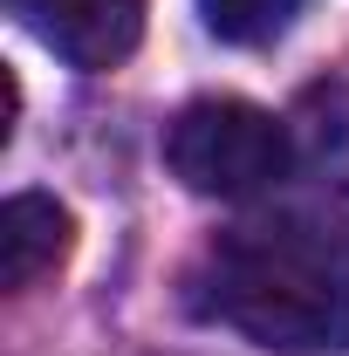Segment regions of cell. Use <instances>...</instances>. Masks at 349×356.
Returning a JSON list of instances; mask_svg holds the SVG:
<instances>
[{"instance_id":"cell-1","label":"cell","mask_w":349,"mask_h":356,"mask_svg":"<svg viewBox=\"0 0 349 356\" xmlns=\"http://www.w3.org/2000/svg\"><path fill=\"white\" fill-rule=\"evenodd\" d=\"M206 315L281 356L349 350V220L267 213L206 254Z\"/></svg>"},{"instance_id":"cell-2","label":"cell","mask_w":349,"mask_h":356,"mask_svg":"<svg viewBox=\"0 0 349 356\" xmlns=\"http://www.w3.org/2000/svg\"><path fill=\"white\" fill-rule=\"evenodd\" d=\"M288 131L281 117L247 96H199L165 131V165L199 199H254L288 178Z\"/></svg>"},{"instance_id":"cell-3","label":"cell","mask_w":349,"mask_h":356,"mask_svg":"<svg viewBox=\"0 0 349 356\" xmlns=\"http://www.w3.org/2000/svg\"><path fill=\"white\" fill-rule=\"evenodd\" d=\"M7 14L69 69H117L144 42V0H7Z\"/></svg>"},{"instance_id":"cell-4","label":"cell","mask_w":349,"mask_h":356,"mask_svg":"<svg viewBox=\"0 0 349 356\" xmlns=\"http://www.w3.org/2000/svg\"><path fill=\"white\" fill-rule=\"evenodd\" d=\"M76 220L48 199V192H14L0 206V281L7 288H35L48 267L69 254Z\"/></svg>"},{"instance_id":"cell-5","label":"cell","mask_w":349,"mask_h":356,"mask_svg":"<svg viewBox=\"0 0 349 356\" xmlns=\"http://www.w3.org/2000/svg\"><path fill=\"white\" fill-rule=\"evenodd\" d=\"M302 14V0H199V21H206V35L233 48H261L274 42L288 21Z\"/></svg>"}]
</instances>
